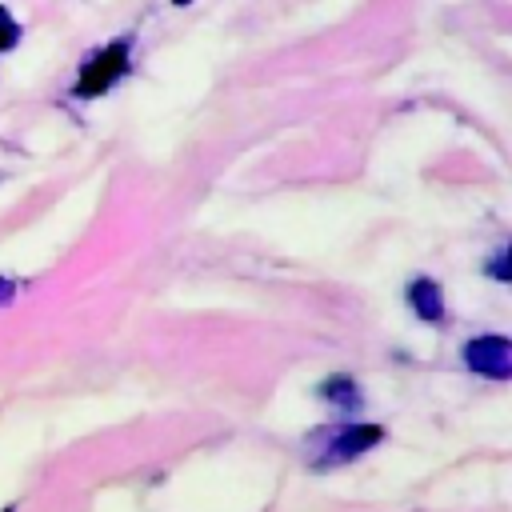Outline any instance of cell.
<instances>
[{
	"instance_id": "obj_2",
	"label": "cell",
	"mask_w": 512,
	"mask_h": 512,
	"mask_svg": "<svg viewBox=\"0 0 512 512\" xmlns=\"http://www.w3.org/2000/svg\"><path fill=\"white\" fill-rule=\"evenodd\" d=\"M384 440V428L380 424H344V428H328L324 432V448L320 456H312L316 468H332V464H344V460H356L360 452H368L372 444Z\"/></svg>"
},
{
	"instance_id": "obj_4",
	"label": "cell",
	"mask_w": 512,
	"mask_h": 512,
	"mask_svg": "<svg viewBox=\"0 0 512 512\" xmlns=\"http://www.w3.org/2000/svg\"><path fill=\"white\" fill-rule=\"evenodd\" d=\"M408 304H412V312L420 316V320H428V324H440L444 320V296H440V284L436 280H412L408 284Z\"/></svg>"
},
{
	"instance_id": "obj_9",
	"label": "cell",
	"mask_w": 512,
	"mask_h": 512,
	"mask_svg": "<svg viewBox=\"0 0 512 512\" xmlns=\"http://www.w3.org/2000/svg\"><path fill=\"white\" fill-rule=\"evenodd\" d=\"M172 4H176V8H184V4H192V0H172Z\"/></svg>"
},
{
	"instance_id": "obj_3",
	"label": "cell",
	"mask_w": 512,
	"mask_h": 512,
	"mask_svg": "<svg viewBox=\"0 0 512 512\" xmlns=\"http://www.w3.org/2000/svg\"><path fill=\"white\" fill-rule=\"evenodd\" d=\"M464 364L488 380H508L512 376V344L504 336H476L464 344Z\"/></svg>"
},
{
	"instance_id": "obj_7",
	"label": "cell",
	"mask_w": 512,
	"mask_h": 512,
	"mask_svg": "<svg viewBox=\"0 0 512 512\" xmlns=\"http://www.w3.org/2000/svg\"><path fill=\"white\" fill-rule=\"evenodd\" d=\"M488 276H496V280H504V284H508V248H500V252H496V260L488 264Z\"/></svg>"
},
{
	"instance_id": "obj_5",
	"label": "cell",
	"mask_w": 512,
	"mask_h": 512,
	"mask_svg": "<svg viewBox=\"0 0 512 512\" xmlns=\"http://www.w3.org/2000/svg\"><path fill=\"white\" fill-rule=\"evenodd\" d=\"M320 396H324L336 412H344V416L360 412V388H356L352 376H328V380L320 384Z\"/></svg>"
},
{
	"instance_id": "obj_6",
	"label": "cell",
	"mask_w": 512,
	"mask_h": 512,
	"mask_svg": "<svg viewBox=\"0 0 512 512\" xmlns=\"http://www.w3.org/2000/svg\"><path fill=\"white\" fill-rule=\"evenodd\" d=\"M16 40H20V24L12 20V12H8V8H0V52L16 48Z\"/></svg>"
},
{
	"instance_id": "obj_8",
	"label": "cell",
	"mask_w": 512,
	"mask_h": 512,
	"mask_svg": "<svg viewBox=\"0 0 512 512\" xmlns=\"http://www.w3.org/2000/svg\"><path fill=\"white\" fill-rule=\"evenodd\" d=\"M12 300V284L8 280H0V304H8Z\"/></svg>"
},
{
	"instance_id": "obj_10",
	"label": "cell",
	"mask_w": 512,
	"mask_h": 512,
	"mask_svg": "<svg viewBox=\"0 0 512 512\" xmlns=\"http://www.w3.org/2000/svg\"><path fill=\"white\" fill-rule=\"evenodd\" d=\"M4 512H12V508H4Z\"/></svg>"
},
{
	"instance_id": "obj_1",
	"label": "cell",
	"mask_w": 512,
	"mask_h": 512,
	"mask_svg": "<svg viewBox=\"0 0 512 512\" xmlns=\"http://www.w3.org/2000/svg\"><path fill=\"white\" fill-rule=\"evenodd\" d=\"M128 48H132V40L128 36H120V40H112V44H104L100 52H92L88 60H84V68H80V80H76V96H100V92H108L124 72H128Z\"/></svg>"
}]
</instances>
